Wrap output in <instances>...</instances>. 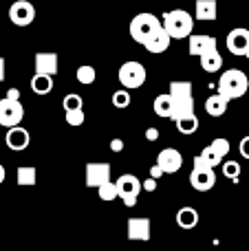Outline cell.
I'll return each instance as SVG.
<instances>
[{"label": "cell", "instance_id": "8fae6325", "mask_svg": "<svg viewBox=\"0 0 249 251\" xmlns=\"http://www.w3.org/2000/svg\"><path fill=\"white\" fill-rule=\"evenodd\" d=\"M227 49L229 53L238 57H249V29L236 26L227 33Z\"/></svg>", "mask_w": 249, "mask_h": 251}, {"label": "cell", "instance_id": "7c38bea8", "mask_svg": "<svg viewBox=\"0 0 249 251\" xmlns=\"http://www.w3.org/2000/svg\"><path fill=\"white\" fill-rule=\"evenodd\" d=\"M157 165L163 170V174L179 172L181 165H183V154L176 148H163L157 154Z\"/></svg>", "mask_w": 249, "mask_h": 251}, {"label": "cell", "instance_id": "d6a6232c", "mask_svg": "<svg viewBox=\"0 0 249 251\" xmlns=\"http://www.w3.org/2000/svg\"><path fill=\"white\" fill-rule=\"evenodd\" d=\"M238 152H241L243 159H247V161H249V134L241 139V143H238Z\"/></svg>", "mask_w": 249, "mask_h": 251}, {"label": "cell", "instance_id": "d4e9b609", "mask_svg": "<svg viewBox=\"0 0 249 251\" xmlns=\"http://www.w3.org/2000/svg\"><path fill=\"white\" fill-rule=\"evenodd\" d=\"M16 176H18V185L29 187V185H35V178H38V174H35L33 165H20Z\"/></svg>", "mask_w": 249, "mask_h": 251}, {"label": "cell", "instance_id": "9c48e42d", "mask_svg": "<svg viewBox=\"0 0 249 251\" xmlns=\"http://www.w3.org/2000/svg\"><path fill=\"white\" fill-rule=\"evenodd\" d=\"M227 152H229V141H227V139H223V137H219V139H214V141H212L199 156L203 159V163H205L207 168L214 170L216 165L225 163L223 159L227 156Z\"/></svg>", "mask_w": 249, "mask_h": 251}, {"label": "cell", "instance_id": "5bb4252c", "mask_svg": "<svg viewBox=\"0 0 249 251\" xmlns=\"http://www.w3.org/2000/svg\"><path fill=\"white\" fill-rule=\"evenodd\" d=\"M4 143H7L9 150H13V152H22V150H26V148H29V143H31V134H29V130H26V128L18 126V128L7 130Z\"/></svg>", "mask_w": 249, "mask_h": 251}, {"label": "cell", "instance_id": "ab89813d", "mask_svg": "<svg viewBox=\"0 0 249 251\" xmlns=\"http://www.w3.org/2000/svg\"><path fill=\"white\" fill-rule=\"evenodd\" d=\"M4 174H7V172H4V168H2V165H0V183L4 181Z\"/></svg>", "mask_w": 249, "mask_h": 251}, {"label": "cell", "instance_id": "484cf974", "mask_svg": "<svg viewBox=\"0 0 249 251\" xmlns=\"http://www.w3.org/2000/svg\"><path fill=\"white\" fill-rule=\"evenodd\" d=\"M176 128H179L181 134H194L199 130V117L197 115H188V117L176 119Z\"/></svg>", "mask_w": 249, "mask_h": 251}, {"label": "cell", "instance_id": "2e32d148", "mask_svg": "<svg viewBox=\"0 0 249 251\" xmlns=\"http://www.w3.org/2000/svg\"><path fill=\"white\" fill-rule=\"evenodd\" d=\"M128 238L148 243L150 240V218H128Z\"/></svg>", "mask_w": 249, "mask_h": 251}, {"label": "cell", "instance_id": "1f68e13d", "mask_svg": "<svg viewBox=\"0 0 249 251\" xmlns=\"http://www.w3.org/2000/svg\"><path fill=\"white\" fill-rule=\"evenodd\" d=\"M64 119L69 126H73V128H77V126L84 124V108L82 110H69V113H64Z\"/></svg>", "mask_w": 249, "mask_h": 251}, {"label": "cell", "instance_id": "cb8c5ba5", "mask_svg": "<svg viewBox=\"0 0 249 251\" xmlns=\"http://www.w3.org/2000/svg\"><path fill=\"white\" fill-rule=\"evenodd\" d=\"M221 66H223V57H221L219 51L205 53V55L201 57V69L205 71V73H216V71H221Z\"/></svg>", "mask_w": 249, "mask_h": 251}, {"label": "cell", "instance_id": "7402d4cb", "mask_svg": "<svg viewBox=\"0 0 249 251\" xmlns=\"http://www.w3.org/2000/svg\"><path fill=\"white\" fill-rule=\"evenodd\" d=\"M170 42H172V38L161 29L152 40H150L148 44H146V51H150V53H163V51H168V49H170Z\"/></svg>", "mask_w": 249, "mask_h": 251}, {"label": "cell", "instance_id": "ffe728a7", "mask_svg": "<svg viewBox=\"0 0 249 251\" xmlns=\"http://www.w3.org/2000/svg\"><path fill=\"white\" fill-rule=\"evenodd\" d=\"M152 108H154V115H159V117L172 119V115H174V101H172L170 93H163V95L154 97Z\"/></svg>", "mask_w": 249, "mask_h": 251}, {"label": "cell", "instance_id": "4fadbf2b", "mask_svg": "<svg viewBox=\"0 0 249 251\" xmlns=\"http://www.w3.org/2000/svg\"><path fill=\"white\" fill-rule=\"evenodd\" d=\"M110 181V163H88L86 165V185L100 190Z\"/></svg>", "mask_w": 249, "mask_h": 251}, {"label": "cell", "instance_id": "8992f818", "mask_svg": "<svg viewBox=\"0 0 249 251\" xmlns=\"http://www.w3.org/2000/svg\"><path fill=\"white\" fill-rule=\"evenodd\" d=\"M190 185H192L194 190H199V192H210L212 187L216 185L214 170L207 168V165L203 163L201 156L194 159V168H192V172H190Z\"/></svg>", "mask_w": 249, "mask_h": 251}, {"label": "cell", "instance_id": "4dcf8cb0", "mask_svg": "<svg viewBox=\"0 0 249 251\" xmlns=\"http://www.w3.org/2000/svg\"><path fill=\"white\" fill-rule=\"evenodd\" d=\"M223 174L227 178H232V181H236V178L241 176V163H238V161H225L223 163Z\"/></svg>", "mask_w": 249, "mask_h": 251}, {"label": "cell", "instance_id": "f1b7e54d", "mask_svg": "<svg viewBox=\"0 0 249 251\" xmlns=\"http://www.w3.org/2000/svg\"><path fill=\"white\" fill-rule=\"evenodd\" d=\"M130 101H132V97H130V93H128L126 88H119V91L113 93V106H115V108L124 110V108H128V106H130Z\"/></svg>", "mask_w": 249, "mask_h": 251}, {"label": "cell", "instance_id": "d590c367", "mask_svg": "<svg viewBox=\"0 0 249 251\" xmlns=\"http://www.w3.org/2000/svg\"><path fill=\"white\" fill-rule=\"evenodd\" d=\"M146 139H148V141H157V139H159V130L157 128H148V130H146Z\"/></svg>", "mask_w": 249, "mask_h": 251}, {"label": "cell", "instance_id": "277c9868", "mask_svg": "<svg viewBox=\"0 0 249 251\" xmlns=\"http://www.w3.org/2000/svg\"><path fill=\"white\" fill-rule=\"evenodd\" d=\"M170 97L174 101V115L172 122L181 117L194 115V97H192V84L190 82H170Z\"/></svg>", "mask_w": 249, "mask_h": 251}, {"label": "cell", "instance_id": "30bf717a", "mask_svg": "<svg viewBox=\"0 0 249 251\" xmlns=\"http://www.w3.org/2000/svg\"><path fill=\"white\" fill-rule=\"evenodd\" d=\"M9 20L16 26H29L35 20V7L29 0H16L9 7Z\"/></svg>", "mask_w": 249, "mask_h": 251}, {"label": "cell", "instance_id": "f35d334b", "mask_svg": "<svg viewBox=\"0 0 249 251\" xmlns=\"http://www.w3.org/2000/svg\"><path fill=\"white\" fill-rule=\"evenodd\" d=\"M4 79V57H0V82Z\"/></svg>", "mask_w": 249, "mask_h": 251}, {"label": "cell", "instance_id": "3957f363", "mask_svg": "<svg viewBox=\"0 0 249 251\" xmlns=\"http://www.w3.org/2000/svg\"><path fill=\"white\" fill-rule=\"evenodd\" d=\"M161 20H159L154 13H137L135 18L130 20V35L135 42L139 44H148L154 35L161 31Z\"/></svg>", "mask_w": 249, "mask_h": 251}, {"label": "cell", "instance_id": "f546056e", "mask_svg": "<svg viewBox=\"0 0 249 251\" xmlns=\"http://www.w3.org/2000/svg\"><path fill=\"white\" fill-rule=\"evenodd\" d=\"M82 97L75 95V93H69V95L62 100V106H64V113H69V110H82Z\"/></svg>", "mask_w": 249, "mask_h": 251}, {"label": "cell", "instance_id": "44dd1931", "mask_svg": "<svg viewBox=\"0 0 249 251\" xmlns=\"http://www.w3.org/2000/svg\"><path fill=\"white\" fill-rule=\"evenodd\" d=\"M176 225L183 227V229H194L199 225V212L194 207H190V205L181 207L176 212Z\"/></svg>", "mask_w": 249, "mask_h": 251}, {"label": "cell", "instance_id": "5b68a950", "mask_svg": "<svg viewBox=\"0 0 249 251\" xmlns=\"http://www.w3.org/2000/svg\"><path fill=\"white\" fill-rule=\"evenodd\" d=\"M119 82H122V86L126 88H139L146 84V77H148V73H146V66L141 64V62H124L122 66H119V73H117Z\"/></svg>", "mask_w": 249, "mask_h": 251}, {"label": "cell", "instance_id": "52a82bcc", "mask_svg": "<svg viewBox=\"0 0 249 251\" xmlns=\"http://www.w3.org/2000/svg\"><path fill=\"white\" fill-rule=\"evenodd\" d=\"M117 192H119V199L124 201V205L126 207H135L137 205V196H139L141 192V181L135 176V174H122V176L117 178Z\"/></svg>", "mask_w": 249, "mask_h": 251}, {"label": "cell", "instance_id": "7a4b0ae2", "mask_svg": "<svg viewBox=\"0 0 249 251\" xmlns=\"http://www.w3.org/2000/svg\"><path fill=\"white\" fill-rule=\"evenodd\" d=\"M163 31L170 35L172 40H183L192 35V26H194V18L190 16L185 9H174V11H166L163 13Z\"/></svg>", "mask_w": 249, "mask_h": 251}, {"label": "cell", "instance_id": "ba28073f", "mask_svg": "<svg viewBox=\"0 0 249 251\" xmlns=\"http://www.w3.org/2000/svg\"><path fill=\"white\" fill-rule=\"evenodd\" d=\"M22 119H25V106L20 101L7 100V97L0 100V126L11 130V128H18Z\"/></svg>", "mask_w": 249, "mask_h": 251}, {"label": "cell", "instance_id": "d6986e66", "mask_svg": "<svg viewBox=\"0 0 249 251\" xmlns=\"http://www.w3.org/2000/svg\"><path fill=\"white\" fill-rule=\"evenodd\" d=\"M227 106H229V101L225 100L223 95L214 93V95H210L205 100V113L210 115V117H221V115L227 113Z\"/></svg>", "mask_w": 249, "mask_h": 251}, {"label": "cell", "instance_id": "4316f807", "mask_svg": "<svg viewBox=\"0 0 249 251\" xmlns=\"http://www.w3.org/2000/svg\"><path fill=\"white\" fill-rule=\"evenodd\" d=\"M75 77H77L79 84H84V86H91V84L95 82V77H97V71L93 69V66H88V64H82L77 71H75Z\"/></svg>", "mask_w": 249, "mask_h": 251}, {"label": "cell", "instance_id": "9a60e30c", "mask_svg": "<svg viewBox=\"0 0 249 251\" xmlns=\"http://www.w3.org/2000/svg\"><path fill=\"white\" fill-rule=\"evenodd\" d=\"M216 38L214 35H190V47H188V51H190V55H199V57H203L205 53H212V51H216Z\"/></svg>", "mask_w": 249, "mask_h": 251}, {"label": "cell", "instance_id": "74e56055", "mask_svg": "<svg viewBox=\"0 0 249 251\" xmlns=\"http://www.w3.org/2000/svg\"><path fill=\"white\" fill-rule=\"evenodd\" d=\"M7 100L20 101V91H18V88H9V91H7Z\"/></svg>", "mask_w": 249, "mask_h": 251}, {"label": "cell", "instance_id": "603a6c76", "mask_svg": "<svg viewBox=\"0 0 249 251\" xmlns=\"http://www.w3.org/2000/svg\"><path fill=\"white\" fill-rule=\"evenodd\" d=\"M31 91L35 95H49L53 91V77H47V75H33L31 77Z\"/></svg>", "mask_w": 249, "mask_h": 251}, {"label": "cell", "instance_id": "e0dca14e", "mask_svg": "<svg viewBox=\"0 0 249 251\" xmlns=\"http://www.w3.org/2000/svg\"><path fill=\"white\" fill-rule=\"evenodd\" d=\"M57 53H38L35 55V75H47V77H53L57 73Z\"/></svg>", "mask_w": 249, "mask_h": 251}, {"label": "cell", "instance_id": "83f0119b", "mask_svg": "<svg viewBox=\"0 0 249 251\" xmlns=\"http://www.w3.org/2000/svg\"><path fill=\"white\" fill-rule=\"evenodd\" d=\"M97 194H100V199H101V201H106V203H110V201L119 199V192H117V183H113V181L104 183V185H101L100 190H97Z\"/></svg>", "mask_w": 249, "mask_h": 251}, {"label": "cell", "instance_id": "e575fe53", "mask_svg": "<svg viewBox=\"0 0 249 251\" xmlns=\"http://www.w3.org/2000/svg\"><path fill=\"white\" fill-rule=\"evenodd\" d=\"M144 190H146V192H154V190H157V181L148 176V178L144 181Z\"/></svg>", "mask_w": 249, "mask_h": 251}, {"label": "cell", "instance_id": "836d02e7", "mask_svg": "<svg viewBox=\"0 0 249 251\" xmlns=\"http://www.w3.org/2000/svg\"><path fill=\"white\" fill-rule=\"evenodd\" d=\"M161 176H163V170L159 168L157 163H154L152 168H150V178H154V181H159V178H161Z\"/></svg>", "mask_w": 249, "mask_h": 251}, {"label": "cell", "instance_id": "6da1fadb", "mask_svg": "<svg viewBox=\"0 0 249 251\" xmlns=\"http://www.w3.org/2000/svg\"><path fill=\"white\" fill-rule=\"evenodd\" d=\"M219 95H223L227 101L232 100H241L243 95L249 91V79L241 69H229L223 71L219 77Z\"/></svg>", "mask_w": 249, "mask_h": 251}, {"label": "cell", "instance_id": "ac0fdd59", "mask_svg": "<svg viewBox=\"0 0 249 251\" xmlns=\"http://www.w3.org/2000/svg\"><path fill=\"white\" fill-rule=\"evenodd\" d=\"M194 13H197V20H203V22L216 20V16H219V4H216V0H197Z\"/></svg>", "mask_w": 249, "mask_h": 251}, {"label": "cell", "instance_id": "8d00e7d4", "mask_svg": "<svg viewBox=\"0 0 249 251\" xmlns=\"http://www.w3.org/2000/svg\"><path fill=\"white\" fill-rule=\"evenodd\" d=\"M110 150H113V152H122L124 150V141H122V139H113V141H110Z\"/></svg>", "mask_w": 249, "mask_h": 251}]
</instances>
